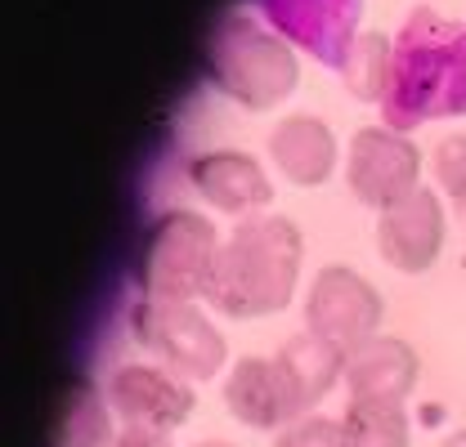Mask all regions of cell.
Here are the masks:
<instances>
[{
	"label": "cell",
	"instance_id": "30bf717a",
	"mask_svg": "<svg viewBox=\"0 0 466 447\" xmlns=\"http://www.w3.org/2000/svg\"><path fill=\"white\" fill-rule=\"evenodd\" d=\"M225 407L233 412V421L265 430V434H283L288 425L314 412L279 353L274 358H256V353L238 358L225 381Z\"/></svg>",
	"mask_w": 466,
	"mask_h": 447
},
{
	"label": "cell",
	"instance_id": "8992f818",
	"mask_svg": "<svg viewBox=\"0 0 466 447\" xmlns=\"http://www.w3.org/2000/svg\"><path fill=\"white\" fill-rule=\"evenodd\" d=\"M381 318H386V304H381V291L363 273H354L346 264H328L309 278L305 291V332L337 344L354 353L363 340L381 335Z\"/></svg>",
	"mask_w": 466,
	"mask_h": 447
},
{
	"label": "cell",
	"instance_id": "44dd1931",
	"mask_svg": "<svg viewBox=\"0 0 466 447\" xmlns=\"http://www.w3.org/2000/svg\"><path fill=\"white\" fill-rule=\"evenodd\" d=\"M113 447H175L171 434H157V430H130V425H121L116 430Z\"/></svg>",
	"mask_w": 466,
	"mask_h": 447
},
{
	"label": "cell",
	"instance_id": "ba28073f",
	"mask_svg": "<svg viewBox=\"0 0 466 447\" xmlns=\"http://www.w3.org/2000/svg\"><path fill=\"white\" fill-rule=\"evenodd\" d=\"M104 393H108L116 425L157 430V434H175L198 407L193 385L167 372L162 363H121L104 381Z\"/></svg>",
	"mask_w": 466,
	"mask_h": 447
},
{
	"label": "cell",
	"instance_id": "9a60e30c",
	"mask_svg": "<svg viewBox=\"0 0 466 447\" xmlns=\"http://www.w3.org/2000/svg\"><path fill=\"white\" fill-rule=\"evenodd\" d=\"M279 358H283V367L291 372V381L300 385L305 402L319 407L328 393L346 381V358L350 353L346 349H337V344H328V340H319V335L296 332L288 344L279 349Z\"/></svg>",
	"mask_w": 466,
	"mask_h": 447
},
{
	"label": "cell",
	"instance_id": "ac0fdd59",
	"mask_svg": "<svg viewBox=\"0 0 466 447\" xmlns=\"http://www.w3.org/2000/svg\"><path fill=\"white\" fill-rule=\"evenodd\" d=\"M390 50H395V41L381 36V32H363L354 41L341 76H346V90L359 104H381L386 81H390Z\"/></svg>",
	"mask_w": 466,
	"mask_h": 447
},
{
	"label": "cell",
	"instance_id": "d6986e66",
	"mask_svg": "<svg viewBox=\"0 0 466 447\" xmlns=\"http://www.w3.org/2000/svg\"><path fill=\"white\" fill-rule=\"evenodd\" d=\"M431 170H435V184L449 197V206L466 220V134L440 139L431 153Z\"/></svg>",
	"mask_w": 466,
	"mask_h": 447
},
{
	"label": "cell",
	"instance_id": "4fadbf2b",
	"mask_svg": "<svg viewBox=\"0 0 466 447\" xmlns=\"http://www.w3.org/2000/svg\"><path fill=\"white\" fill-rule=\"evenodd\" d=\"M269 162L296 188H319L337 170V134L328 130V121H319L309 112L283 116L269 130Z\"/></svg>",
	"mask_w": 466,
	"mask_h": 447
},
{
	"label": "cell",
	"instance_id": "5b68a950",
	"mask_svg": "<svg viewBox=\"0 0 466 447\" xmlns=\"http://www.w3.org/2000/svg\"><path fill=\"white\" fill-rule=\"evenodd\" d=\"M130 332L167 372L184 381H211L229 363V340L198 304L139 300L130 309Z\"/></svg>",
	"mask_w": 466,
	"mask_h": 447
},
{
	"label": "cell",
	"instance_id": "277c9868",
	"mask_svg": "<svg viewBox=\"0 0 466 447\" xmlns=\"http://www.w3.org/2000/svg\"><path fill=\"white\" fill-rule=\"evenodd\" d=\"M216 224L202 211H162L148 224L139 246V291L144 300H179L198 304L207 300L216 260H220Z\"/></svg>",
	"mask_w": 466,
	"mask_h": 447
},
{
	"label": "cell",
	"instance_id": "7a4b0ae2",
	"mask_svg": "<svg viewBox=\"0 0 466 447\" xmlns=\"http://www.w3.org/2000/svg\"><path fill=\"white\" fill-rule=\"evenodd\" d=\"M300 260H305V237L288 215H251L225 237L207 300L216 313L238 323L274 318L296 295Z\"/></svg>",
	"mask_w": 466,
	"mask_h": 447
},
{
	"label": "cell",
	"instance_id": "ffe728a7",
	"mask_svg": "<svg viewBox=\"0 0 466 447\" xmlns=\"http://www.w3.org/2000/svg\"><path fill=\"white\" fill-rule=\"evenodd\" d=\"M274 447H346V425L341 421H328V416H300L296 425H288Z\"/></svg>",
	"mask_w": 466,
	"mask_h": 447
},
{
	"label": "cell",
	"instance_id": "8fae6325",
	"mask_svg": "<svg viewBox=\"0 0 466 447\" xmlns=\"http://www.w3.org/2000/svg\"><path fill=\"white\" fill-rule=\"evenodd\" d=\"M444 251V202L435 188H417L400 206L377 215V255L395 273H426Z\"/></svg>",
	"mask_w": 466,
	"mask_h": 447
},
{
	"label": "cell",
	"instance_id": "e0dca14e",
	"mask_svg": "<svg viewBox=\"0 0 466 447\" xmlns=\"http://www.w3.org/2000/svg\"><path fill=\"white\" fill-rule=\"evenodd\" d=\"M346 447H408V412L400 398L346 402Z\"/></svg>",
	"mask_w": 466,
	"mask_h": 447
},
{
	"label": "cell",
	"instance_id": "6da1fadb",
	"mask_svg": "<svg viewBox=\"0 0 466 447\" xmlns=\"http://www.w3.org/2000/svg\"><path fill=\"white\" fill-rule=\"evenodd\" d=\"M377 108L381 125L400 134L426 121L466 116V23L435 14L431 5L412 9L395 32L390 81Z\"/></svg>",
	"mask_w": 466,
	"mask_h": 447
},
{
	"label": "cell",
	"instance_id": "5bb4252c",
	"mask_svg": "<svg viewBox=\"0 0 466 447\" xmlns=\"http://www.w3.org/2000/svg\"><path fill=\"white\" fill-rule=\"evenodd\" d=\"M346 393L350 402L363 398H400L404 402L417 385V353L400 335H372L346 358Z\"/></svg>",
	"mask_w": 466,
	"mask_h": 447
},
{
	"label": "cell",
	"instance_id": "52a82bcc",
	"mask_svg": "<svg viewBox=\"0 0 466 447\" xmlns=\"http://www.w3.org/2000/svg\"><path fill=\"white\" fill-rule=\"evenodd\" d=\"M346 184L363 206L381 215L421 188V153L408 134L390 125H363L350 139Z\"/></svg>",
	"mask_w": 466,
	"mask_h": 447
},
{
	"label": "cell",
	"instance_id": "7402d4cb",
	"mask_svg": "<svg viewBox=\"0 0 466 447\" xmlns=\"http://www.w3.org/2000/svg\"><path fill=\"white\" fill-rule=\"evenodd\" d=\"M440 447H466V425H462V430H453V434H449Z\"/></svg>",
	"mask_w": 466,
	"mask_h": 447
},
{
	"label": "cell",
	"instance_id": "9c48e42d",
	"mask_svg": "<svg viewBox=\"0 0 466 447\" xmlns=\"http://www.w3.org/2000/svg\"><path fill=\"white\" fill-rule=\"evenodd\" d=\"M260 14L283 41L332 72L346 67L354 41L363 36V0H260Z\"/></svg>",
	"mask_w": 466,
	"mask_h": 447
},
{
	"label": "cell",
	"instance_id": "3957f363",
	"mask_svg": "<svg viewBox=\"0 0 466 447\" xmlns=\"http://www.w3.org/2000/svg\"><path fill=\"white\" fill-rule=\"evenodd\" d=\"M207 72H211L216 90L247 112L279 108L300 81L296 45L283 41L251 9L220 14V23L211 27V41H207Z\"/></svg>",
	"mask_w": 466,
	"mask_h": 447
},
{
	"label": "cell",
	"instance_id": "7c38bea8",
	"mask_svg": "<svg viewBox=\"0 0 466 447\" xmlns=\"http://www.w3.org/2000/svg\"><path fill=\"white\" fill-rule=\"evenodd\" d=\"M188 184L193 193L225 211V215H238V220H251V215H265V206L274 202V184L265 166L251 157V153H238V148H216V153H202L193 157L188 166Z\"/></svg>",
	"mask_w": 466,
	"mask_h": 447
},
{
	"label": "cell",
	"instance_id": "603a6c76",
	"mask_svg": "<svg viewBox=\"0 0 466 447\" xmlns=\"http://www.w3.org/2000/svg\"><path fill=\"white\" fill-rule=\"evenodd\" d=\"M193 447H233V443H225V439H202V443H193Z\"/></svg>",
	"mask_w": 466,
	"mask_h": 447
},
{
	"label": "cell",
	"instance_id": "2e32d148",
	"mask_svg": "<svg viewBox=\"0 0 466 447\" xmlns=\"http://www.w3.org/2000/svg\"><path fill=\"white\" fill-rule=\"evenodd\" d=\"M116 439V416L108 407V393L95 385H76L63 402V421H58L55 447H113Z\"/></svg>",
	"mask_w": 466,
	"mask_h": 447
}]
</instances>
